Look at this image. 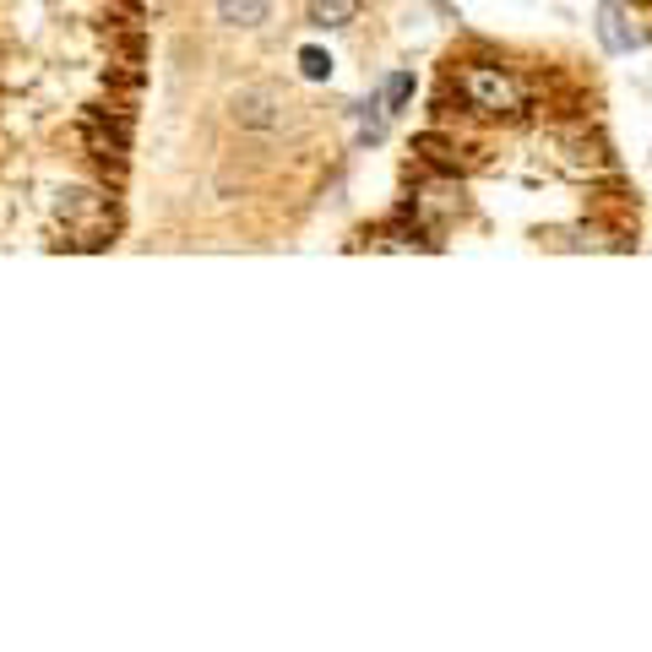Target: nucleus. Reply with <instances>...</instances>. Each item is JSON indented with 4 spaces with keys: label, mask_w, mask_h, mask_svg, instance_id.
Masks as SVG:
<instances>
[{
    "label": "nucleus",
    "mask_w": 652,
    "mask_h": 652,
    "mask_svg": "<svg viewBox=\"0 0 652 652\" xmlns=\"http://www.w3.org/2000/svg\"><path fill=\"white\" fill-rule=\"evenodd\" d=\"M456 87H462L467 109L484 115V120H517V115H527V82L512 76V71H501V65H467Z\"/></svg>",
    "instance_id": "1"
},
{
    "label": "nucleus",
    "mask_w": 652,
    "mask_h": 652,
    "mask_svg": "<svg viewBox=\"0 0 652 652\" xmlns=\"http://www.w3.org/2000/svg\"><path fill=\"white\" fill-rule=\"evenodd\" d=\"M598 44H603L609 55H631V50H642V44H648V33L625 17V6H620V0H603V6H598Z\"/></svg>",
    "instance_id": "2"
},
{
    "label": "nucleus",
    "mask_w": 652,
    "mask_h": 652,
    "mask_svg": "<svg viewBox=\"0 0 652 652\" xmlns=\"http://www.w3.org/2000/svg\"><path fill=\"white\" fill-rule=\"evenodd\" d=\"M61 218L82 234V245H93V240L109 229V207H104V196H93V191H65L61 196Z\"/></svg>",
    "instance_id": "3"
},
{
    "label": "nucleus",
    "mask_w": 652,
    "mask_h": 652,
    "mask_svg": "<svg viewBox=\"0 0 652 652\" xmlns=\"http://www.w3.org/2000/svg\"><path fill=\"white\" fill-rule=\"evenodd\" d=\"M283 98L277 93H266V87H251V93H240L234 98V115H240V126H277L283 115Z\"/></svg>",
    "instance_id": "4"
},
{
    "label": "nucleus",
    "mask_w": 652,
    "mask_h": 652,
    "mask_svg": "<svg viewBox=\"0 0 652 652\" xmlns=\"http://www.w3.org/2000/svg\"><path fill=\"white\" fill-rule=\"evenodd\" d=\"M266 6L272 0H218V17L229 28H256V22H266Z\"/></svg>",
    "instance_id": "5"
},
{
    "label": "nucleus",
    "mask_w": 652,
    "mask_h": 652,
    "mask_svg": "<svg viewBox=\"0 0 652 652\" xmlns=\"http://www.w3.org/2000/svg\"><path fill=\"white\" fill-rule=\"evenodd\" d=\"M305 11H311V22H316V28H343V22H354V17H359V0H311Z\"/></svg>",
    "instance_id": "6"
},
{
    "label": "nucleus",
    "mask_w": 652,
    "mask_h": 652,
    "mask_svg": "<svg viewBox=\"0 0 652 652\" xmlns=\"http://www.w3.org/2000/svg\"><path fill=\"white\" fill-rule=\"evenodd\" d=\"M408 98H413V76H408V71H391L387 76V109H408Z\"/></svg>",
    "instance_id": "7"
},
{
    "label": "nucleus",
    "mask_w": 652,
    "mask_h": 652,
    "mask_svg": "<svg viewBox=\"0 0 652 652\" xmlns=\"http://www.w3.org/2000/svg\"><path fill=\"white\" fill-rule=\"evenodd\" d=\"M299 71H305L311 82H326V76H332V55H326V50H299Z\"/></svg>",
    "instance_id": "8"
}]
</instances>
